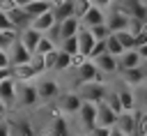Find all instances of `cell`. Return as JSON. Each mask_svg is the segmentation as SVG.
<instances>
[{
    "label": "cell",
    "mask_w": 147,
    "mask_h": 136,
    "mask_svg": "<svg viewBox=\"0 0 147 136\" xmlns=\"http://www.w3.org/2000/svg\"><path fill=\"white\" fill-rule=\"evenodd\" d=\"M119 62V71H129V69H138L145 65V60L140 58L138 51H124V55L117 60Z\"/></svg>",
    "instance_id": "obj_17"
},
{
    "label": "cell",
    "mask_w": 147,
    "mask_h": 136,
    "mask_svg": "<svg viewBox=\"0 0 147 136\" xmlns=\"http://www.w3.org/2000/svg\"><path fill=\"white\" fill-rule=\"evenodd\" d=\"M108 90H110V88H108L106 83H83V85L76 88V92L80 95L83 101H87V104H96V106L103 104Z\"/></svg>",
    "instance_id": "obj_1"
},
{
    "label": "cell",
    "mask_w": 147,
    "mask_h": 136,
    "mask_svg": "<svg viewBox=\"0 0 147 136\" xmlns=\"http://www.w3.org/2000/svg\"><path fill=\"white\" fill-rule=\"evenodd\" d=\"M106 18H108V14L101 9V7H96L94 2H92V7H90V12L85 14V18L80 21V25L83 28H87V30H92V28H99V25H106Z\"/></svg>",
    "instance_id": "obj_12"
},
{
    "label": "cell",
    "mask_w": 147,
    "mask_h": 136,
    "mask_svg": "<svg viewBox=\"0 0 147 136\" xmlns=\"http://www.w3.org/2000/svg\"><path fill=\"white\" fill-rule=\"evenodd\" d=\"M115 90H117V95L122 99L124 111H138V101H136V90L133 88H129V85L122 83V88H115Z\"/></svg>",
    "instance_id": "obj_21"
},
{
    "label": "cell",
    "mask_w": 147,
    "mask_h": 136,
    "mask_svg": "<svg viewBox=\"0 0 147 136\" xmlns=\"http://www.w3.org/2000/svg\"><path fill=\"white\" fill-rule=\"evenodd\" d=\"M92 35H94L96 41H108V37H110L113 32L108 30V25H99V28H92Z\"/></svg>",
    "instance_id": "obj_36"
},
{
    "label": "cell",
    "mask_w": 147,
    "mask_h": 136,
    "mask_svg": "<svg viewBox=\"0 0 147 136\" xmlns=\"http://www.w3.org/2000/svg\"><path fill=\"white\" fill-rule=\"evenodd\" d=\"M117 118L119 115H115L106 104H99L96 106V124L99 127H108V129H115V124H117Z\"/></svg>",
    "instance_id": "obj_18"
},
{
    "label": "cell",
    "mask_w": 147,
    "mask_h": 136,
    "mask_svg": "<svg viewBox=\"0 0 147 136\" xmlns=\"http://www.w3.org/2000/svg\"><path fill=\"white\" fill-rule=\"evenodd\" d=\"M80 136H87V134H80Z\"/></svg>",
    "instance_id": "obj_48"
},
{
    "label": "cell",
    "mask_w": 147,
    "mask_h": 136,
    "mask_svg": "<svg viewBox=\"0 0 147 136\" xmlns=\"http://www.w3.org/2000/svg\"><path fill=\"white\" fill-rule=\"evenodd\" d=\"M103 104H106V106H108L115 115H122V113H124V106H122V99H119L117 90H108V95H106Z\"/></svg>",
    "instance_id": "obj_25"
},
{
    "label": "cell",
    "mask_w": 147,
    "mask_h": 136,
    "mask_svg": "<svg viewBox=\"0 0 147 136\" xmlns=\"http://www.w3.org/2000/svg\"><path fill=\"white\" fill-rule=\"evenodd\" d=\"M136 136H147V115H145V111H136Z\"/></svg>",
    "instance_id": "obj_31"
},
{
    "label": "cell",
    "mask_w": 147,
    "mask_h": 136,
    "mask_svg": "<svg viewBox=\"0 0 147 136\" xmlns=\"http://www.w3.org/2000/svg\"><path fill=\"white\" fill-rule=\"evenodd\" d=\"M83 99H80V95L76 92V90H69V92H64V95H60V99H57V108H60V113H64V115H78V111L83 108Z\"/></svg>",
    "instance_id": "obj_4"
},
{
    "label": "cell",
    "mask_w": 147,
    "mask_h": 136,
    "mask_svg": "<svg viewBox=\"0 0 147 136\" xmlns=\"http://www.w3.org/2000/svg\"><path fill=\"white\" fill-rule=\"evenodd\" d=\"M78 122L83 127V134H90L96 127V104H83V108L78 111Z\"/></svg>",
    "instance_id": "obj_10"
},
{
    "label": "cell",
    "mask_w": 147,
    "mask_h": 136,
    "mask_svg": "<svg viewBox=\"0 0 147 136\" xmlns=\"http://www.w3.org/2000/svg\"><path fill=\"white\" fill-rule=\"evenodd\" d=\"M11 131H14V136H34V129H32V124L28 120L11 122Z\"/></svg>",
    "instance_id": "obj_26"
},
{
    "label": "cell",
    "mask_w": 147,
    "mask_h": 136,
    "mask_svg": "<svg viewBox=\"0 0 147 136\" xmlns=\"http://www.w3.org/2000/svg\"><path fill=\"white\" fill-rule=\"evenodd\" d=\"M0 101H2L7 108H11V106L18 101V83H16L14 76H9V78H5V81L0 83Z\"/></svg>",
    "instance_id": "obj_7"
},
{
    "label": "cell",
    "mask_w": 147,
    "mask_h": 136,
    "mask_svg": "<svg viewBox=\"0 0 147 136\" xmlns=\"http://www.w3.org/2000/svg\"><path fill=\"white\" fill-rule=\"evenodd\" d=\"M145 28H147V18H145Z\"/></svg>",
    "instance_id": "obj_45"
},
{
    "label": "cell",
    "mask_w": 147,
    "mask_h": 136,
    "mask_svg": "<svg viewBox=\"0 0 147 136\" xmlns=\"http://www.w3.org/2000/svg\"><path fill=\"white\" fill-rule=\"evenodd\" d=\"M53 51H57V46L44 35L41 37V41H39V46H37V51H34V55H41V58H46V55H51Z\"/></svg>",
    "instance_id": "obj_29"
},
{
    "label": "cell",
    "mask_w": 147,
    "mask_h": 136,
    "mask_svg": "<svg viewBox=\"0 0 147 136\" xmlns=\"http://www.w3.org/2000/svg\"><path fill=\"white\" fill-rule=\"evenodd\" d=\"M60 25V39L64 41V39H71V37H78V32H80V21L78 18H69V21H64V23H57Z\"/></svg>",
    "instance_id": "obj_23"
},
{
    "label": "cell",
    "mask_w": 147,
    "mask_h": 136,
    "mask_svg": "<svg viewBox=\"0 0 147 136\" xmlns=\"http://www.w3.org/2000/svg\"><path fill=\"white\" fill-rule=\"evenodd\" d=\"M53 0H21V7L25 9V14L34 21V18H39V16H44V14H48V12H53Z\"/></svg>",
    "instance_id": "obj_6"
},
{
    "label": "cell",
    "mask_w": 147,
    "mask_h": 136,
    "mask_svg": "<svg viewBox=\"0 0 147 136\" xmlns=\"http://www.w3.org/2000/svg\"><path fill=\"white\" fill-rule=\"evenodd\" d=\"M41 32H37V30H32V28H25V30H21L18 32V41L34 55V51H37V46H39V41H41Z\"/></svg>",
    "instance_id": "obj_16"
},
{
    "label": "cell",
    "mask_w": 147,
    "mask_h": 136,
    "mask_svg": "<svg viewBox=\"0 0 147 136\" xmlns=\"http://www.w3.org/2000/svg\"><path fill=\"white\" fill-rule=\"evenodd\" d=\"M138 53H140V58L147 62V46H142V48H138Z\"/></svg>",
    "instance_id": "obj_42"
},
{
    "label": "cell",
    "mask_w": 147,
    "mask_h": 136,
    "mask_svg": "<svg viewBox=\"0 0 147 136\" xmlns=\"http://www.w3.org/2000/svg\"><path fill=\"white\" fill-rule=\"evenodd\" d=\"M145 115H147V108H145Z\"/></svg>",
    "instance_id": "obj_47"
},
{
    "label": "cell",
    "mask_w": 147,
    "mask_h": 136,
    "mask_svg": "<svg viewBox=\"0 0 147 136\" xmlns=\"http://www.w3.org/2000/svg\"><path fill=\"white\" fill-rule=\"evenodd\" d=\"M83 83H103V74L96 69L92 60H87L80 69H76V88Z\"/></svg>",
    "instance_id": "obj_5"
},
{
    "label": "cell",
    "mask_w": 147,
    "mask_h": 136,
    "mask_svg": "<svg viewBox=\"0 0 147 136\" xmlns=\"http://www.w3.org/2000/svg\"><path fill=\"white\" fill-rule=\"evenodd\" d=\"M0 69H11V65H9V55H7V51H0Z\"/></svg>",
    "instance_id": "obj_40"
},
{
    "label": "cell",
    "mask_w": 147,
    "mask_h": 136,
    "mask_svg": "<svg viewBox=\"0 0 147 136\" xmlns=\"http://www.w3.org/2000/svg\"><path fill=\"white\" fill-rule=\"evenodd\" d=\"M9 18H11V23H14V28H16L18 32L25 30V28H30V23H32V18H30V16L25 14V9L21 7V0H18V7L9 12Z\"/></svg>",
    "instance_id": "obj_22"
},
{
    "label": "cell",
    "mask_w": 147,
    "mask_h": 136,
    "mask_svg": "<svg viewBox=\"0 0 147 136\" xmlns=\"http://www.w3.org/2000/svg\"><path fill=\"white\" fill-rule=\"evenodd\" d=\"M0 122H2V118H0Z\"/></svg>",
    "instance_id": "obj_49"
},
{
    "label": "cell",
    "mask_w": 147,
    "mask_h": 136,
    "mask_svg": "<svg viewBox=\"0 0 147 136\" xmlns=\"http://www.w3.org/2000/svg\"><path fill=\"white\" fill-rule=\"evenodd\" d=\"M34 83H37V90H39V99L41 101L60 99V85H57V81H53V78H39Z\"/></svg>",
    "instance_id": "obj_9"
},
{
    "label": "cell",
    "mask_w": 147,
    "mask_h": 136,
    "mask_svg": "<svg viewBox=\"0 0 147 136\" xmlns=\"http://www.w3.org/2000/svg\"><path fill=\"white\" fill-rule=\"evenodd\" d=\"M119 74H122V83H124V85H129V88H133V90H138V88H142V85L147 83V71H145V65H142V67H138V69L119 71Z\"/></svg>",
    "instance_id": "obj_11"
},
{
    "label": "cell",
    "mask_w": 147,
    "mask_h": 136,
    "mask_svg": "<svg viewBox=\"0 0 147 136\" xmlns=\"http://www.w3.org/2000/svg\"><path fill=\"white\" fill-rule=\"evenodd\" d=\"M11 76V69H0V83L5 81V78H9Z\"/></svg>",
    "instance_id": "obj_41"
},
{
    "label": "cell",
    "mask_w": 147,
    "mask_h": 136,
    "mask_svg": "<svg viewBox=\"0 0 147 136\" xmlns=\"http://www.w3.org/2000/svg\"><path fill=\"white\" fill-rule=\"evenodd\" d=\"M7 55H9V65H11V69H14V67H21V65H28V62L32 60V53H30V51L18 41V39L9 46Z\"/></svg>",
    "instance_id": "obj_8"
},
{
    "label": "cell",
    "mask_w": 147,
    "mask_h": 136,
    "mask_svg": "<svg viewBox=\"0 0 147 136\" xmlns=\"http://www.w3.org/2000/svg\"><path fill=\"white\" fill-rule=\"evenodd\" d=\"M18 39V32H0V51H9V46Z\"/></svg>",
    "instance_id": "obj_34"
},
{
    "label": "cell",
    "mask_w": 147,
    "mask_h": 136,
    "mask_svg": "<svg viewBox=\"0 0 147 136\" xmlns=\"http://www.w3.org/2000/svg\"><path fill=\"white\" fill-rule=\"evenodd\" d=\"M60 51H64L67 55H76L78 53V37H71V39H64L62 44H60Z\"/></svg>",
    "instance_id": "obj_33"
},
{
    "label": "cell",
    "mask_w": 147,
    "mask_h": 136,
    "mask_svg": "<svg viewBox=\"0 0 147 136\" xmlns=\"http://www.w3.org/2000/svg\"><path fill=\"white\" fill-rule=\"evenodd\" d=\"M55 25H57V21H55V14H53V12H48V14L39 16V18H34V21L30 23V28L37 30V32H41V35H48Z\"/></svg>",
    "instance_id": "obj_19"
},
{
    "label": "cell",
    "mask_w": 147,
    "mask_h": 136,
    "mask_svg": "<svg viewBox=\"0 0 147 136\" xmlns=\"http://www.w3.org/2000/svg\"><path fill=\"white\" fill-rule=\"evenodd\" d=\"M74 9H76V0H57L53 5V14L57 23H64L69 18H74Z\"/></svg>",
    "instance_id": "obj_13"
},
{
    "label": "cell",
    "mask_w": 147,
    "mask_h": 136,
    "mask_svg": "<svg viewBox=\"0 0 147 136\" xmlns=\"http://www.w3.org/2000/svg\"><path fill=\"white\" fill-rule=\"evenodd\" d=\"M5 111H7V106H5V104H2V101H0V118H2V115H5Z\"/></svg>",
    "instance_id": "obj_43"
},
{
    "label": "cell",
    "mask_w": 147,
    "mask_h": 136,
    "mask_svg": "<svg viewBox=\"0 0 147 136\" xmlns=\"http://www.w3.org/2000/svg\"><path fill=\"white\" fill-rule=\"evenodd\" d=\"M110 136H124V134H122V131H117V129H113V134H110Z\"/></svg>",
    "instance_id": "obj_44"
},
{
    "label": "cell",
    "mask_w": 147,
    "mask_h": 136,
    "mask_svg": "<svg viewBox=\"0 0 147 136\" xmlns=\"http://www.w3.org/2000/svg\"><path fill=\"white\" fill-rule=\"evenodd\" d=\"M90 7H92V0H76V9H74V18H78V21H83V18H85V14L90 12Z\"/></svg>",
    "instance_id": "obj_32"
},
{
    "label": "cell",
    "mask_w": 147,
    "mask_h": 136,
    "mask_svg": "<svg viewBox=\"0 0 147 136\" xmlns=\"http://www.w3.org/2000/svg\"><path fill=\"white\" fill-rule=\"evenodd\" d=\"M94 46H96V39H94V35H92V30L80 28V32H78V53L90 60V53L94 51Z\"/></svg>",
    "instance_id": "obj_14"
},
{
    "label": "cell",
    "mask_w": 147,
    "mask_h": 136,
    "mask_svg": "<svg viewBox=\"0 0 147 136\" xmlns=\"http://www.w3.org/2000/svg\"><path fill=\"white\" fill-rule=\"evenodd\" d=\"M115 129L122 131L124 136H136V111H124V113L117 118Z\"/></svg>",
    "instance_id": "obj_15"
},
{
    "label": "cell",
    "mask_w": 147,
    "mask_h": 136,
    "mask_svg": "<svg viewBox=\"0 0 147 136\" xmlns=\"http://www.w3.org/2000/svg\"><path fill=\"white\" fill-rule=\"evenodd\" d=\"M0 32H18V30L14 28V23H11L9 14H5L2 9H0Z\"/></svg>",
    "instance_id": "obj_35"
},
{
    "label": "cell",
    "mask_w": 147,
    "mask_h": 136,
    "mask_svg": "<svg viewBox=\"0 0 147 136\" xmlns=\"http://www.w3.org/2000/svg\"><path fill=\"white\" fill-rule=\"evenodd\" d=\"M110 134H113V129H108V127H99V124H96L87 136H110Z\"/></svg>",
    "instance_id": "obj_38"
},
{
    "label": "cell",
    "mask_w": 147,
    "mask_h": 136,
    "mask_svg": "<svg viewBox=\"0 0 147 136\" xmlns=\"http://www.w3.org/2000/svg\"><path fill=\"white\" fill-rule=\"evenodd\" d=\"M0 136H14V131H11V122L5 120V118H2V122H0Z\"/></svg>",
    "instance_id": "obj_39"
},
{
    "label": "cell",
    "mask_w": 147,
    "mask_h": 136,
    "mask_svg": "<svg viewBox=\"0 0 147 136\" xmlns=\"http://www.w3.org/2000/svg\"><path fill=\"white\" fill-rule=\"evenodd\" d=\"M145 71H147V62H145Z\"/></svg>",
    "instance_id": "obj_46"
},
{
    "label": "cell",
    "mask_w": 147,
    "mask_h": 136,
    "mask_svg": "<svg viewBox=\"0 0 147 136\" xmlns=\"http://www.w3.org/2000/svg\"><path fill=\"white\" fill-rule=\"evenodd\" d=\"M115 37L119 39V44L124 46V51H136V37H133L129 30H124V32H117Z\"/></svg>",
    "instance_id": "obj_30"
},
{
    "label": "cell",
    "mask_w": 147,
    "mask_h": 136,
    "mask_svg": "<svg viewBox=\"0 0 147 136\" xmlns=\"http://www.w3.org/2000/svg\"><path fill=\"white\" fill-rule=\"evenodd\" d=\"M106 25H108V30L113 32V35H117V32H124V30H129V25H131V16L117 5V2H113V9L108 12V18H106Z\"/></svg>",
    "instance_id": "obj_2"
},
{
    "label": "cell",
    "mask_w": 147,
    "mask_h": 136,
    "mask_svg": "<svg viewBox=\"0 0 147 136\" xmlns=\"http://www.w3.org/2000/svg\"><path fill=\"white\" fill-rule=\"evenodd\" d=\"M106 48H108V53H110L113 58H117V60L124 55V46L119 44V39H117L115 35H110V37H108V41H106Z\"/></svg>",
    "instance_id": "obj_27"
},
{
    "label": "cell",
    "mask_w": 147,
    "mask_h": 136,
    "mask_svg": "<svg viewBox=\"0 0 147 136\" xmlns=\"http://www.w3.org/2000/svg\"><path fill=\"white\" fill-rule=\"evenodd\" d=\"M94 65H96V69L106 76V74H117L119 71V62H117V58H113L110 53H106V55H101V58H96V60H92Z\"/></svg>",
    "instance_id": "obj_20"
},
{
    "label": "cell",
    "mask_w": 147,
    "mask_h": 136,
    "mask_svg": "<svg viewBox=\"0 0 147 136\" xmlns=\"http://www.w3.org/2000/svg\"><path fill=\"white\" fill-rule=\"evenodd\" d=\"M55 71H67V69H71V55H67L64 51H60L57 48V53H55V67H53Z\"/></svg>",
    "instance_id": "obj_28"
},
{
    "label": "cell",
    "mask_w": 147,
    "mask_h": 136,
    "mask_svg": "<svg viewBox=\"0 0 147 136\" xmlns=\"http://www.w3.org/2000/svg\"><path fill=\"white\" fill-rule=\"evenodd\" d=\"M48 134H51V136H71V129H69L67 118L55 115V118H53V122H51V131H48Z\"/></svg>",
    "instance_id": "obj_24"
},
{
    "label": "cell",
    "mask_w": 147,
    "mask_h": 136,
    "mask_svg": "<svg viewBox=\"0 0 147 136\" xmlns=\"http://www.w3.org/2000/svg\"><path fill=\"white\" fill-rule=\"evenodd\" d=\"M21 108H34L41 104L39 99V90H37V83H18V101H16Z\"/></svg>",
    "instance_id": "obj_3"
},
{
    "label": "cell",
    "mask_w": 147,
    "mask_h": 136,
    "mask_svg": "<svg viewBox=\"0 0 147 136\" xmlns=\"http://www.w3.org/2000/svg\"><path fill=\"white\" fill-rule=\"evenodd\" d=\"M136 101H138V106H142V111L147 108V83L136 90Z\"/></svg>",
    "instance_id": "obj_37"
}]
</instances>
